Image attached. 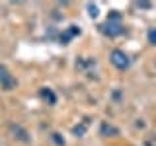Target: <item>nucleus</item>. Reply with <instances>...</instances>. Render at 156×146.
I'll list each match as a JSON object with an SVG mask.
<instances>
[{
    "label": "nucleus",
    "mask_w": 156,
    "mask_h": 146,
    "mask_svg": "<svg viewBox=\"0 0 156 146\" xmlns=\"http://www.w3.org/2000/svg\"><path fill=\"white\" fill-rule=\"evenodd\" d=\"M78 33H80V29H78L76 26H70V27H68V31L65 33V35H61V41H62V43H66V41H68L70 37L78 35Z\"/></svg>",
    "instance_id": "4"
},
{
    "label": "nucleus",
    "mask_w": 156,
    "mask_h": 146,
    "mask_svg": "<svg viewBox=\"0 0 156 146\" xmlns=\"http://www.w3.org/2000/svg\"><path fill=\"white\" fill-rule=\"evenodd\" d=\"M109 61H111V64H113L115 68H119V70H125V68H129V64H131V58L127 57V53L125 51H119V49L111 51Z\"/></svg>",
    "instance_id": "2"
},
{
    "label": "nucleus",
    "mask_w": 156,
    "mask_h": 146,
    "mask_svg": "<svg viewBox=\"0 0 156 146\" xmlns=\"http://www.w3.org/2000/svg\"><path fill=\"white\" fill-rule=\"evenodd\" d=\"M100 31L104 33V35H107V37H117V35H121V33L125 31L123 23H121V14L113 10V12L107 16V22L100 26Z\"/></svg>",
    "instance_id": "1"
},
{
    "label": "nucleus",
    "mask_w": 156,
    "mask_h": 146,
    "mask_svg": "<svg viewBox=\"0 0 156 146\" xmlns=\"http://www.w3.org/2000/svg\"><path fill=\"white\" fill-rule=\"evenodd\" d=\"M0 86L4 90H14L16 88V78L10 74L6 70V66H2V64H0Z\"/></svg>",
    "instance_id": "3"
},
{
    "label": "nucleus",
    "mask_w": 156,
    "mask_h": 146,
    "mask_svg": "<svg viewBox=\"0 0 156 146\" xmlns=\"http://www.w3.org/2000/svg\"><path fill=\"white\" fill-rule=\"evenodd\" d=\"M41 97H43V99H47L51 105L57 101V99H55V94H53V92L49 90V88H43V90H41Z\"/></svg>",
    "instance_id": "5"
},
{
    "label": "nucleus",
    "mask_w": 156,
    "mask_h": 146,
    "mask_svg": "<svg viewBox=\"0 0 156 146\" xmlns=\"http://www.w3.org/2000/svg\"><path fill=\"white\" fill-rule=\"evenodd\" d=\"M53 142L58 144V146H62V144H65V140L61 138V134H57V133H55V134H53Z\"/></svg>",
    "instance_id": "8"
},
{
    "label": "nucleus",
    "mask_w": 156,
    "mask_h": 146,
    "mask_svg": "<svg viewBox=\"0 0 156 146\" xmlns=\"http://www.w3.org/2000/svg\"><path fill=\"white\" fill-rule=\"evenodd\" d=\"M148 43L150 45H156V27L148 29Z\"/></svg>",
    "instance_id": "6"
},
{
    "label": "nucleus",
    "mask_w": 156,
    "mask_h": 146,
    "mask_svg": "<svg viewBox=\"0 0 156 146\" xmlns=\"http://www.w3.org/2000/svg\"><path fill=\"white\" fill-rule=\"evenodd\" d=\"M88 10H90V12H88V14H90V18H98V14H100V12H98L96 4H88Z\"/></svg>",
    "instance_id": "7"
}]
</instances>
